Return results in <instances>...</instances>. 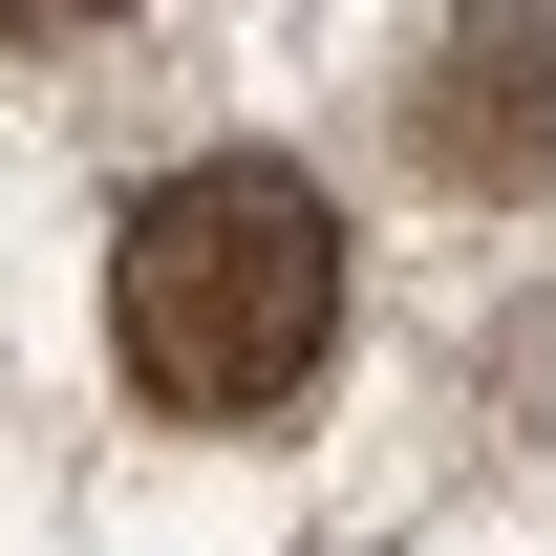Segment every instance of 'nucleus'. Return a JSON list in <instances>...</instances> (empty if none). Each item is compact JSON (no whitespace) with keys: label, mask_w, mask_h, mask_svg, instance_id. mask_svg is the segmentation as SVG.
I'll list each match as a JSON object with an SVG mask.
<instances>
[{"label":"nucleus","mask_w":556,"mask_h":556,"mask_svg":"<svg viewBox=\"0 0 556 556\" xmlns=\"http://www.w3.org/2000/svg\"><path fill=\"white\" fill-rule=\"evenodd\" d=\"M108 343H129L150 407L278 428L321 364H343V214L300 193L278 150H193V172H150L129 236H108Z\"/></svg>","instance_id":"1"},{"label":"nucleus","mask_w":556,"mask_h":556,"mask_svg":"<svg viewBox=\"0 0 556 556\" xmlns=\"http://www.w3.org/2000/svg\"><path fill=\"white\" fill-rule=\"evenodd\" d=\"M407 150L450 193H556V0H450V22H428Z\"/></svg>","instance_id":"2"},{"label":"nucleus","mask_w":556,"mask_h":556,"mask_svg":"<svg viewBox=\"0 0 556 556\" xmlns=\"http://www.w3.org/2000/svg\"><path fill=\"white\" fill-rule=\"evenodd\" d=\"M129 0H0V43H108Z\"/></svg>","instance_id":"3"}]
</instances>
